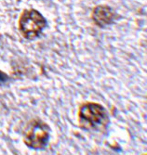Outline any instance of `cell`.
Wrapping results in <instances>:
<instances>
[{
	"label": "cell",
	"mask_w": 147,
	"mask_h": 155,
	"mask_svg": "<svg viewBox=\"0 0 147 155\" xmlns=\"http://www.w3.org/2000/svg\"><path fill=\"white\" fill-rule=\"evenodd\" d=\"M8 80H9V76L2 71H0V84H5Z\"/></svg>",
	"instance_id": "obj_5"
},
{
	"label": "cell",
	"mask_w": 147,
	"mask_h": 155,
	"mask_svg": "<svg viewBox=\"0 0 147 155\" xmlns=\"http://www.w3.org/2000/svg\"><path fill=\"white\" fill-rule=\"evenodd\" d=\"M50 128L48 124L38 118H35L28 123L23 134V141L34 150L45 148L49 142Z\"/></svg>",
	"instance_id": "obj_3"
},
{
	"label": "cell",
	"mask_w": 147,
	"mask_h": 155,
	"mask_svg": "<svg viewBox=\"0 0 147 155\" xmlns=\"http://www.w3.org/2000/svg\"><path fill=\"white\" fill-rule=\"evenodd\" d=\"M92 20L100 27H105L114 22L115 12L113 9L105 5H101L94 8L92 10Z\"/></svg>",
	"instance_id": "obj_4"
},
{
	"label": "cell",
	"mask_w": 147,
	"mask_h": 155,
	"mask_svg": "<svg viewBox=\"0 0 147 155\" xmlns=\"http://www.w3.org/2000/svg\"><path fill=\"white\" fill-rule=\"evenodd\" d=\"M18 25L19 31L24 38L34 40L46 28L47 21L37 10L30 8L23 10L19 19Z\"/></svg>",
	"instance_id": "obj_2"
},
{
	"label": "cell",
	"mask_w": 147,
	"mask_h": 155,
	"mask_svg": "<svg viewBox=\"0 0 147 155\" xmlns=\"http://www.w3.org/2000/svg\"><path fill=\"white\" fill-rule=\"evenodd\" d=\"M78 124L87 131L104 132L110 123L107 110L96 102H84L78 110Z\"/></svg>",
	"instance_id": "obj_1"
}]
</instances>
